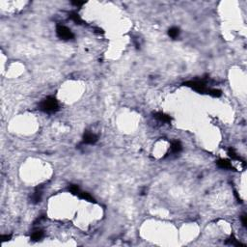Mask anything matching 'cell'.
I'll list each match as a JSON object with an SVG mask.
<instances>
[{
  "mask_svg": "<svg viewBox=\"0 0 247 247\" xmlns=\"http://www.w3.org/2000/svg\"><path fill=\"white\" fill-rule=\"evenodd\" d=\"M39 108L45 113H55L59 110V104L54 97H47L41 101Z\"/></svg>",
  "mask_w": 247,
  "mask_h": 247,
  "instance_id": "obj_1",
  "label": "cell"
},
{
  "mask_svg": "<svg viewBox=\"0 0 247 247\" xmlns=\"http://www.w3.org/2000/svg\"><path fill=\"white\" fill-rule=\"evenodd\" d=\"M43 237V232L42 230H37L35 232H33V234L31 235V239L34 241H38Z\"/></svg>",
  "mask_w": 247,
  "mask_h": 247,
  "instance_id": "obj_10",
  "label": "cell"
},
{
  "mask_svg": "<svg viewBox=\"0 0 247 247\" xmlns=\"http://www.w3.org/2000/svg\"><path fill=\"white\" fill-rule=\"evenodd\" d=\"M216 164L217 166L219 168H222V169H232L233 166H232L231 162L227 159H219L216 161Z\"/></svg>",
  "mask_w": 247,
  "mask_h": 247,
  "instance_id": "obj_7",
  "label": "cell"
},
{
  "mask_svg": "<svg viewBox=\"0 0 247 247\" xmlns=\"http://www.w3.org/2000/svg\"><path fill=\"white\" fill-rule=\"evenodd\" d=\"M72 4L76 6V7H81L82 5L85 4V2L84 1H72Z\"/></svg>",
  "mask_w": 247,
  "mask_h": 247,
  "instance_id": "obj_18",
  "label": "cell"
},
{
  "mask_svg": "<svg viewBox=\"0 0 247 247\" xmlns=\"http://www.w3.org/2000/svg\"><path fill=\"white\" fill-rule=\"evenodd\" d=\"M171 152L173 154H178L183 150V146L180 141H173L171 144Z\"/></svg>",
  "mask_w": 247,
  "mask_h": 247,
  "instance_id": "obj_8",
  "label": "cell"
},
{
  "mask_svg": "<svg viewBox=\"0 0 247 247\" xmlns=\"http://www.w3.org/2000/svg\"><path fill=\"white\" fill-rule=\"evenodd\" d=\"M56 34L60 39L62 40H72L75 38V35L71 31V29H69L68 27L64 26V25H57L56 27Z\"/></svg>",
  "mask_w": 247,
  "mask_h": 247,
  "instance_id": "obj_3",
  "label": "cell"
},
{
  "mask_svg": "<svg viewBox=\"0 0 247 247\" xmlns=\"http://www.w3.org/2000/svg\"><path fill=\"white\" fill-rule=\"evenodd\" d=\"M208 94L214 98H219V97H221V95H222V92L218 89H209Z\"/></svg>",
  "mask_w": 247,
  "mask_h": 247,
  "instance_id": "obj_13",
  "label": "cell"
},
{
  "mask_svg": "<svg viewBox=\"0 0 247 247\" xmlns=\"http://www.w3.org/2000/svg\"><path fill=\"white\" fill-rule=\"evenodd\" d=\"M241 221H242V224H243V226H245V227H246L247 221H246V215H245V214H243V215L241 216Z\"/></svg>",
  "mask_w": 247,
  "mask_h": 247,
  "instance_id": "obj_19",
  "label": "cell"
},
{
  "mask_svg": "<svg viewBox=\"0 0 247 247\" xmlns=\"http://www.w3.org/2000/svg\"><path fill=\"white\" fill-rule=\"evenodd\" d=\"M154 117L156 118V119L159 120L161 122H164V123H171V118L170 116L166 115V114L164 113H161V112H158V113H154Z\"/></svg>",
  "mask_w": 247,
  "mask_h": 247,
  "instance_id": "obj_6",
  "label": "cell"
},
{
  "mask_svg": "<svg viewBox=\"0 0 247 247\" xmlns=\"http://www.w3.org/2000/svg\"><path fill=\"white\" fill-rule=\"evenodd\" d=\"M77 196L79 198L83 199V200L88 201V202H91V203H95V199L93 198V196H91V195L88 193V192H83V191H80V192L77 194Z\"/></svg>",
  "mask_w": 247,
  "mask_h": 247,
  "instance_id": "obj_9",
  "label": "cell"
},
{
  "mask_svg": "<svg viewBox=\"0 0 247 247\" xmlns=\"http://www.w3.org/2000/svg\"><path fill=\"white\" fill-rule=\"evenodd\" d=\"M70 18L72 20V21H75V22L76 24H82L83 23V20H81V17H79V14H77V13H75V12H72L70 14Z\"/></svg>",
  "mask_w": 247,
  "mask_h": 247,
  "instance_id": "obj_11",
  "label": "cell"
},
{
  "mask_svg": "<svg viewBox=\"0 0 247 247\" xmlns=\"http://www.w3.org/2000/svg\"><path fill=\"white\" fill-rule=\"evenodd\" d=\"M228 154H229V156L232 158V159H235V160H239L240 158L238 156V154L235 153V151L233 148H230L229 151H228Z\"/></svg>",
  "mask_w": 247,
  "mask_h": 247,
  "instance_id": "obj_15",
  "label": "cell"
},
{
  "mask_svg": "<svg viewBox=\"0 0 247 247\" xmlns=\"http://www.w3.org/2000/svg\"><path fill=\"white\" fill-rule=\"evenodd\" d=\"M183 85L192 88L193 90L198 92V93H202V94L203 93H208V90H209L204 81L190 80V81H186V82L183 83Z\"/></svg>",
  "mask_w": 247,
  "mask_h": 247,
  "instance_id": "obj_2",
  "label": "cell"
},
{
  "mask_svg": "<svg viewBox=\"0 0 247 247\" xmlns=\"http://www.w3.org/2000/svg\"><path fill=\"white\" fill-rule=\"evenodd\" d=\"M11 237H12V235H2L1 237H0V238L2 239V241H3V242H5V241H8V240H10V239H11Z\"/></svg>",
  "mask_w": 247,
  "mask_h": 247,
  "instance_id": "obj_17",
  "label": "cell"
},
{
  "mask_svg": "<svg viewBox=\"0 0 247 247\" xmlns=\"http://www.w3.org/2000/svg\"><path fill=\"white\" fill-rule=\"evenodd\" d=\"M42 188H43V185H41V186H38L36 188L35 190V192L33 193L32 195V203L33 204H38L39 202H41V200H42V196H43V191H42Z\"/></svg>",
  "mask_w": 247,
  "mask_h": 247,
  "instance_id": "obj_5",
  "label": "cell"
},
{
  "mask_svg": "<svg viewBox=\"0 0 247 247\" xmlns=\"http://www.w3.org/2000/svg\"><path fill=\"white\" fill-rule=\"evenodd\" d=\"M69 190L71 191V192L72 194H75V195H77L79 192H80V189H79V187L76 185V184H71V185L69 186Z\"/></svg>",
  "mask_w": 247,
  "mask_h": 247,
  "instance_id": "obj_16",
  "label": "cell"
},
{
  "mask_svg": "<svg viewBox=\"0 0 247 247\" xmlns=\"http://www.w3.org/2000/svg\"><path fill=\"white\" fill-rule=\"evenodd\" d=\"M98 141V136L92 133V132L86 130L83 134V143L84 144H89V145H93Z\"/></svg>",
  "mask_w": 247,
  "mask_h": 247,
  "instance_id": "obj_4",
  "label": "cell"
},
{
  "mask_svg": "<svg viewBox=\"0 0 247 247\" xmlns=\"http://www.w3.org/2000/svg\"><path fill=\"white\" fill-rule=\"evenodd\" d=\"M168 35L173 39H176L180 35V29L178 27H172L168 30Z\"/></svg>",
  "mask_w": 247,
  "mask_h": 247,
  "instance_id": "obj_12",
  "label": "cell"
},
{
  "mask_svg": "<svg viewBox=\"0 0 247 247\" xmlns=\"http://www.w3.org/2000/svg\"><path fill=\"white\" fill-rule=\"evenodd\" d=\"M226 243H228V244H231V245H235V246H245L244 244H242V243L238 242L234 237L230 238L226 241Z\"/></svg>",
  "mask_w": 247,
  "mask_h": 247,
  "instance_id": "obj_14",
  "label": "cell"
}]
</instances>
